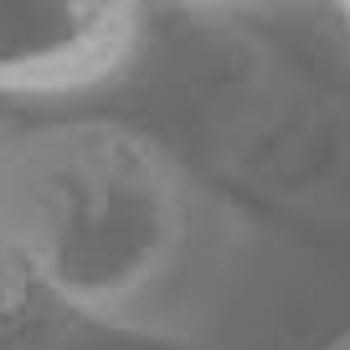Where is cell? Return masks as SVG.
Masks as SVG:
<instances>
[{
	"instance_id": "cell-3",
	"label": "cell",
	"mask_w": 350,
	"mask_h": 350,
	"mask_svg": "<svg viewBox=\"0 0 350 350\" xmlns=\"http://www.w3.org/2000/svg\"><path fill=\"white\" fill-rule=\"evenodd\" d=\"M325 350H350V325H345V329H340V335H335V340H329V345H325Z\"/></svg>"
},
{
	"instance_id": "cell-2",
	"label": "cell",
	"mask_w": 350,
	"mask_h": 350,
	"mask_svg": "<svg viewBox=\"0 0 350 350\" xmlns=\"http://www.w3.org/2000/svg\"><path fill=\"white\" fill-rule=\"evenodd\" d=\"M150 16L124 0H0V103H62L113 88Z\"/></svg>"
},
{
	"instance_id": "cell-4",
	"label": "cell",
	"mask_w": 350,
	"mask_h": 350,
	"mask_svg": "<svg viewBox=\"0 0 350 350\" xmlns=\"http://www.w3.org/2000/svg\"><path fill=\"white\" fill-rule=\"evenodd\" d=\"M340 21H345V36H350V5H340Z\"/></svg>"
},
{
	"instance_id": "cell-1",
	"label": "cell",
	"mask_w": 350,
	"mask_h": 350,
	"mask_svg": "<svg viewBox=\"0 0 350 350\" xmlns=\"http://www.w3.org/2000/svg\"><path fill=\"white\" fill-rule=\"evenodd\" d=\"M0 262L42 304L206 350L252 294V221L165 139L119 119L0 129Z\"/></svg>"
}]
</instances>
